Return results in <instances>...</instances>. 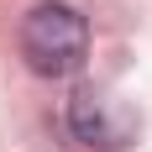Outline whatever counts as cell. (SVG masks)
<instances>
[{
    "mask_svg": "<svg viewBox=\"0 0 152 152\" xmlns=\"http://www.w3.org/2000/svg\"><path fill=\"white\" fill-rule=\"evenodd\" d=\"M68 131H74L84 147H126V142L137 137V115L121 105V100H110L105 89H79L68 100Z\"/></svg>",
    "mask_w": 152,
    "mask_h": 152,
    "instance_id": "cell-2",
    "label": "cell"
},
{
    "mask_svg": "<svg viewBox=\"0 0 152 152\" xmlns=\"http://www.w3.org/2000/svg\"><path fill=\"white\" fill-rule=\"evenodd\" d=\"M84 53H89V26L74 5L63 0H42L31 5L26 21H21V58L31 63V74L42 79H68L84 68Z\"/></svg>",
    "mask_w": 152,
    "mask_h": 152,
    "instance_id": "cell-1",
    "label": "cell"
}]
</instances>
